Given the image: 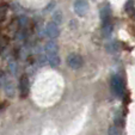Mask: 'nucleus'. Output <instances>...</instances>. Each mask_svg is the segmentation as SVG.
I'll return each instance as SVG.
<instances>
[{"instance_id":"1","label":"nucleus","mask_w":135,"mask_h":135,"mask_svg":"<svg viewBox=\"0 0 135 135\" xmlns=\"http://www.w3.org/2000/svg\"><path fill=\"white\" fill-rule=\"evenodd\" d=\"M66 62H67V66H68L69 68L79 69L80 67L83 66V64H84V60H83L81 55H79V54H76V53H72L67 56Z\"/></svg>"},{"instance_id":"2","label":"nucleus","mask_w":135,"mask_h":135,"mask_svg":"<svg viewBox=\"0 0 135 135\" xmlns=\"http://www.w3.org/2000/svg\"><path fill=\"white\" fill-rule=\"evenodd\" d=\"M111 89L116 96H122L124 92V83L120 75H114L111 78Z\"/></svg>"},{"instance_id":"3","label":"nucleus","mask_w":135,"mask_h":135,"mask_svg":"<svg viewBox=\"0 0 135 135\" xmlns=\"http://www.w3.org/2000/svg\"><path fill=\"white\" fill-rule=\"evenodd\" d=\"M44 32H46V36L49 37L50 40H54L57 36L60 35V28L59 24H56L55 22H49L46 25V29H44Z\"/></svg>"},{"instance_id":"4","label":"nucleus","mask_w":135,"mask_h":135,"mask_svg":"<svg viewBox=\"0 0 135 135\" xmlns=\"http://www.w3.org/2000/svg\"><path fill=\"white\" fill-rule=\"evenodd\" d=\"M73 8L78 16H85L89 11V3L86 0H75L73 4Z\"/></svg>"},{"instance_id":"5","label":"nucleus","mask_w":135,"mask_h":135,"mask_svg":"<svg viewBox=\"0 0 135 135\" xmlns=\"http://www.w3.org/2000/svg\"><path fill=\"white\" fill-rule=\"evenodd\" d=\"M46 57H51V56H56L59 55V47L56 44V42H54L53 40L49 41L48 43L46 44Z\"/></svg>"},{"instance_id":"6","label":"nucleus","mask_w":135,"mask_h":135,"mask_svg":"<svg viewBox=\"0 0 135 135\" xmlns=\"http://www.w3.org/2000/svg\"><path fill=\"white\" fill-rule=\"evenodd\" d=\"M99 17L102 23H110V18H111V8L109 4H104L99 10Z\"/></svg>"},{"instance_id":"7","label":"nucleus","mask_w":135,"mask_h":135,"mask_svg":"<svg viewBox=\"0 0 135 135\" xmlns=\"http://www.w3.org/2000/svg\"><path fill=\"white\" fill-rule=\"evenodd\" d=\"M19 90H21V97H26L30 90V84H29V78L26 75H23L19 81Z\"/></svg>"},{"instance_id":"8","label":"nucleus","mask_w":135,"mask_h":135,"mask_svg":"<svg viewBox=\"0 0 135 135\" xmlns=\"http://www.w3.org/2000/svg\"><path fill=\"white\" fill-rule=\"evenodd\" d=\"M4 90H5V93L7 94L8 97H13L15 96V85H13V81L11 79H5V81H4Z\"/></svg>"},{"instance_id":"9","label":"nucleus","mask_w":135,"mask_h":135,"mask_svg":"<svg viewBox=\"0 0 135 135\" xmlns=\"http://www.w3.org/2000/svg\"><path fill=\"white\" fill-rule=\"evenodd\" d=\"M107 51L108 53H110V54H116L118 51V49H120V46H118V43L117 42H115V41H112V42H109V43L107 44Z\"/></svg>"},{"instance_id":"10","label":"nucleus","mask_w":135,"mask_h":135,"mask_svg":"<svg viewBox=\"0 0 135 135\" xmlns=\"http://www.w3.org/2000/svg\"><path fill=\"white\" fill-rule=\"evenodd\" d=\"M112 31V24L111 22L110 23H103L102 24V32L104 36H109Z\"/></svg>"},{"instance_id":"11","label":"nucleus","mask_w":135,"mask_h":135,"mask_svg":"<svg viewBox=\"0 0 135 135\" xmlns=\"http://www.w3.org/2000/svg\"><path fill=\"white\" fill-rule=\"evenodd\" d=\"M7 11H8V7L6 4H0V22L5 21Z\"/></svg>"},{"instance_id":"12","label":"nucleus","mask_w":135,"mask_h":135,"mask_svg":"<svg viewBox=\"0 0 135 135\" xmlns=\"http://www.w3.org/2000/svg\"><path fill=\"white\" fill-rule=\"evenodd\" d=\"M108 134L109 135H123L122 132H121V129H120V127H116V126L110 127L109 130H108Z\"/></svg>"},{"instance_id":"13","label":"nucleus","mask_w":135,"mask_h":135,"mask_svg":"<svg viewBox=\"0 0 135 135\" xmlns=\"http://www.w3.org/2000/svg\"><path fill=\"white\" fill-rule=\"evenodd\" d=\"M126 11H127V13H129V15H135V8H134V4H133V0H129L127 3V5H126Z\"/></svg>"},{"instance_id":"14","label":"nucleus","mask_w":135,"mask_h":135,"mask_svg":"<svg viewBox=\"0 0 135 135\" xmlns=\"http://www.w3.org/2000/svg\"><path fill=\"white\" fill-rule=\"evenodd\" d=\"M7 43H8L7 37H5V36H0V53L7 47Z\"/></svg>"},{"instance_id":"15","label":"nucleus","mask_w":135,"mask_h":135,"mask_svg":"<svg viewBox=\"0 0 135 135\" xmlns=\"http://www.w3.org/2000/svg\"><path fill=\"white\" fill-rule=\"evenodd\" d=\"M61 21H62L61 13H60V12H56L55 15H54V21L53 22H55L56 24H59V23H61Z\"/></svg>"},{"instance_id":"16","label":"nucleus","mask_w":135,"mask_h":135,"mask_svg":"<svg viewBox=\"0 0 135 135\" xmlns=\"http://www.w3.org/2000/svg\"><path fill=\"white\" fill-rule=\"evenodd\" d=\"M10 68H11V71H12V73H16V71H17V67H16L15 61H11L10 62Z\"/></svg>"}]
</instances>
